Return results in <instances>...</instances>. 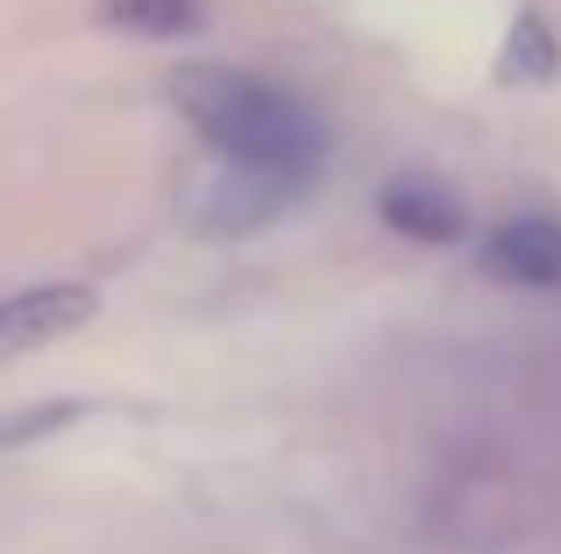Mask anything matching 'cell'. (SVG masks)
Wrapping results in <instances>:
<instances>
[{"label": "cell", "instance_id": "6da1fadb", "mask_svg": "<svg viewBox=\"0 0 561 554\" xmlns=\"http://www.w3.org/2000/svg\"><path fill=\"white\" fill-rule=\"evenodd\" d=\"M179 107L220 150V164L263 171V178L291 185V193H306V185L320 178V164H328V128H320V114L306 107L299 93L256 79V71H206V65L185 71Z\"/></svg>", "mask_w": 561, "mask_h": 554}, {"label": "cell", "instance_id": "7a4b0ae2", "mask_svg": "<svg viewBox=\"0 0 561 554\" xmlns=\"http://www.w3.org/2000/svg\"><path fill=\"white\" fill-rule=\"evenodd\" d=\"M483 270L512 291H561V221L554 213H512L483 235Z\"/></svg>", "mask_w": 561, "mask_h": 554}, {"label": "cell", "instance_id": "3957f363", "mask_svg": "<svg viewBox=\"0 0 561 554\" xmlns=\"http://www.w3.org/2000/svg\"><path fill=\"white\" fill-rule=\"evenodd\" d=\"M93 313H100L93 285H28V291H14V299H0V362L57 342V334H79Z\"/></svg>", "mask_w": 561, "mask_h": 554}, {"label": "cell", "instance_id": "277c9868", "mask_svg": "<svg viewBox=\"0 0 561 554\" xmlns=\"http://www.w3.org/2000/svg\"><path fill=\"white\" fill-rule=\"evenodd\" d=\"M377 213H383V221H391L405 242H426V250H448V242L469 235L462 199H455L440 178H391V185L377 193Z\"/></svg>", "mask_w": 561, "mask_h": 554}, {"label": "cell", "instance_id": "5b68a950", "mask_svg": "<svg viewBox=\"0 0 561 554\" xmlns=\"http://www.w3.org/2000/svg\"><path fill=\"white\" fill-rule=\"evenodd\" d=\"M199 14V0H107V22L136 28V36H192Z\"/></svg>", "mask_w": 561, "mask_h": 554}, {"label": "cell", "instance_id": "8992f818", "mask_svg": "<svg viewBox=\"0 0 561 554\" xmlns=\"http://www.w3.org/2000/svg\"><path fill=\"white\" fill-rule=\"evenodd\" d=\"M561 50L548 36V22L540 14H519V28H512V50H505V79H554Z\"/></svg>", "mask_w": 561, "mask_h": 554}, {"label": "cell", "instance_id": "52a82bcc", "mask_svg": "<svg viewBox=\"0 0 561 554\" xmlns=\"http://www.w3.org/2000/svg\"><path fill=\"white\" fill-rule=\"evenodd\" d=\"M85 405H36V413H22V419H0V448H14V441H43L50 427H71Z\"/></svg>", "mask_w": 561, "mask_h": 554}]
</instances>
